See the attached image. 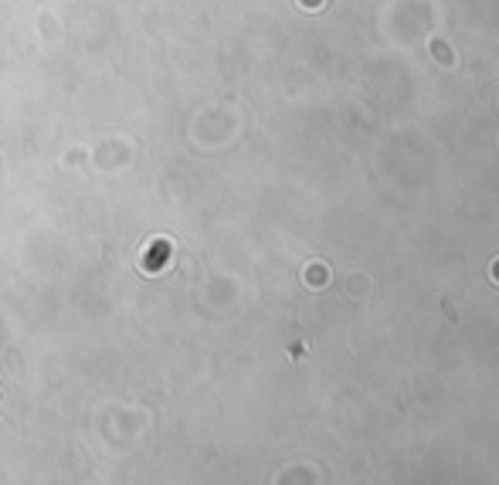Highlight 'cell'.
<instances>
[{
  "label": "cell",
  "instance_id": "6da1fadb",
  "mask_svg": "<svg viewBox=\"0 0 499 485\" xmlns=\"http://www.w3.org/2000/svg\"><path fill=\"white\" fill-rule=\"evenodd\" d=\"M306 279H309L312 289H323V285H327V265H309Z\"/></svg>",
  "mask_w": 499,
  "mask_h": 485
},
{
  "label": "cell",
  "instance_id": "7a4b0ae2",
  "mask_svg": "<svg viewBox=\"0 0 499 485\" xmlns=\"http://www.w3.org/2000/svg\"><path fill=\"white\" fill-rule=\"evenodd\" d=\"M493 272H496V285H499V262H496V265H493Z\"/></svg>",
  "mask_w": 499,
  "mask_h": 485
}]
</instances>
